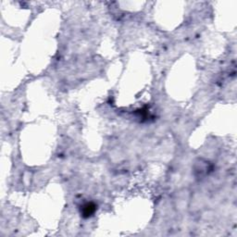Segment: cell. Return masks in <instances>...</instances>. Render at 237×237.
<instances>
[{"instance_id": "1", "label": "cell", "mask_w": 237, "mask_h": 237, "mask_svg": "<svg viewBox=\"0 0 237 237\" xmlns=\"http://www.w3.org/2000/svg\"><path fill=\"white\" fill-rule=\"evenodd\" d=\"M94 211H95V206H93L92 204H87V205L84 207V214L85 216H90Z\"/></svg>"}]
</instances>
